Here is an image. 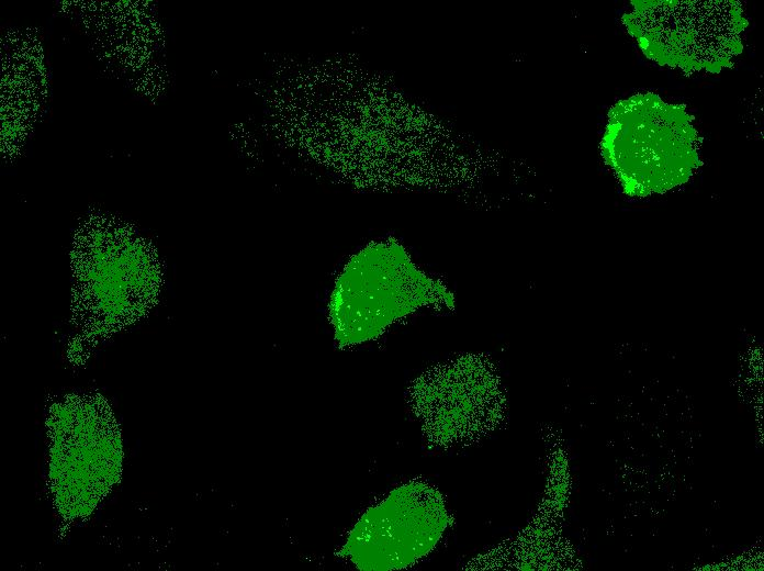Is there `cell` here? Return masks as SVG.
<instances>
[{
  "label": "cell",
  "mask_w": 764,
  "mask_h": 571,
  "mask_svg": "<svg viewBox=\"0 0 764 571\" xmlns=\"http://www.w3.org/2000/svg\"><path fill=\"white\" fill-rule=\"evenodd\" d=\"M439 292L440 286L419 271L398 245L368 247L348 264L333 292L335 337L341 346L372 339Z\"/></svg>",
  "instance_id": "3957f363"
},
{
  "label": "cell",
  "mask_w": 764,
  "mask_h": 571,
  "mask_svg": "<svg viewBox=\"0 0 764 571\" xmlns=\"http://www.w3.org/2000/svg\"><path fill=\"white\" fill-rule=\"evenodd\" d=\"M698 133L684 107L648 92L618 101L608 113L602 155L630 195L662 193L700 165Z\"/></svg>",
  "instance_id": "6da1fadb"
},
{
  "label": "cell",
  "mask_w": 764,
  "mask_h": 571,
  "mask_svg": "<svg viewBox=\"0 0 764 571\" xmlns=\"http://www.w3.org/2000/svg\"><path fill=\"white\" fill-rule=\"evenodd\" d=\"M449 524L441 493L426 483L409 482L367 510L340 555L364 571L404 569L426 557Z\"/></svg>",
  "instance_id": "277c9868"
},
{
  "label": "cell",
  "mask_w": 764,
  "mask_h": 571,
  "mask_svg": "<svg viewBox=\"0 0 764 571\" xmlns=\"http://www.w3.org/2000/svg\"><path fill=\"white\" fill-rule=\"evenodd\" d=\"M623 24L644 55L687 74H718L733 66L748 26L741 5L729 1H631Z\"/></svg>",
  "instance_id": "7a4b0ae2"
},
{
  "label": "cell",
  "mask_w": 764,
  "mask_h": 571,
  "mask_svg": "<svg viewBox=\"0 0 764 571\" xmlns=\"http://www.w3.org/2000/svg\"><path fill=\"white\" fill-rule=\"evenodd\" d=\"M422 418L437 445L468 443L493 430L497 423L496 390L491 374L472 382L439 381L425 400Z\"/></svg>",
  "instance_id": "5b68a950"
}]
</instances>
